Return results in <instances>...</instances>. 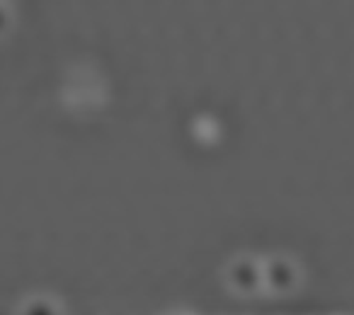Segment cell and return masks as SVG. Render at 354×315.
Masks as SVG:
<instances>
[{
	"instance_id": "1",
	"label": "cell",
	"mask_w": 354,
	"mask_h": 315,
	"mask_svg": "<svg viewBox=\"0 0 354 315\" xmlns=\"http://www.w3.org/2000/svg\"><path fill=\"white\" fill-rule=\"evenodd\" d=\"M228 284L238 294H257L262 289V265L255 262L252 257H238L233 265L228 267Z\"/></svg>"
},
{
	"instance_id": "2",
	"label": "cell",
	"mask_w": 354,
	"mask_h": 315,
	"mask_svg": "<svg viewBox=\"0 0 354 315\" xmlns=\"http://www.w3.org/2000/svg\"><path fill=\"white\" fill-rule=\"evenodd\" d=\"M296 281H299L296 267L286 257H274L262 265V289H270L272 294H289Z\"/></svg>"
},
{
	"instance_id": "3",
	"label": "cell",
	"mask_w": 354,
	"mask_h": 315,
	"mask_svg": "<svg viewBox=\"0 0 354 315\" xmlns=\"http://www.w3.org/2000/svg\"><path fill=\"white\" fill-rule=\"evenodd\" d=\"M22 315H54L59 313V305L49 298V296H32L20 305Z\"/></svg>"
},
{
	"instance_id": "4",
	"label": "cell",
	"mask_w": 354,
	"mask_h": 315,
	"mask_svg": "<svg viewBox=\"0 0 354 315\" xmlns=\"http://www.w3.org/2000/svg\"><path fill=\"white\" fill-rule=\"evenodd\" d=\"M12 22H15V17H12L10 6H8L6 0H0V39H3V37L10 35Z\"/></svg>"
}]
</instances>
